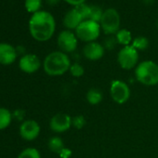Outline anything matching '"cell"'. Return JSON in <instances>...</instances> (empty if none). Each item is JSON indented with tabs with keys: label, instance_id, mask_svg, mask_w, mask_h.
<instances>
[{
	"label": "cell",
	"instance_id": "6da1fadb",
	"mask_svg": "<svg viewBox=\"0 0 158 158\" xmlns=\"http://www.w3.org/2000/svg\"><path fill=\"white\" fill-rule=\"evenodd\" d=\"M56 23L54 17L48 11L39 10L34 13L29 21L30 34L37 41L45 42L54 35Z\"/></svg>",
	"mask_w": 158,
	"mask_h": 158
},
{
	"label": "cell",
	"instance_id": "7a4b0ae2",
	"mask_svg": "<svg viewBox=\"0 0 158 158\" xmlns=\"http://www.w3.org/2000/svg\"><path fill=\"white\" fill-rule=\"evenodd\" d=\"M71 65V60L68 55L62 51H54L49 53L43 62L44 71L50 76L64 74L70 70Z\"/></svg>",
	"mask_w": 158,
	"mask_h": 158
},
{
	"label": "cell",
	"instance_id": "3957f363",
	"mask_svg": "<svg viewBox=\"0 0 158 158\" xmlns=\"http://www.w3.org/2000/svg\"><path fill=\"white\" fill-rule=\"evenodd\" d=\"M137 80L147 87L158 84V64L152 60H144L137 65L135 69Z\"/></svg>",
	"mask_w": 158,
	"mask_h": 158
},
{
	"label": "cell",
	"instance_id": "277c9868",
	"mask_svg": "<svg viewBox=\"0 0 158 158\" xmlns=\"http://www.w3.org/2000/svg\"><path fill=\"white\" fill-rule=\"evenodd\" d=\"M101 29L102 28L99 23L87 20L75 29V35L81 41L87 43L94 42L100 36Z\"/></svg>",
	"mask_w": 158,
	"mask_h": 158
},
{
	"label": "cell",
	"instance_id": "5b68a950",
	"mask_svg": "<svg viewBox=\"0 0 158 158\" xmlns=\"http://www.w3.org/2000/svg\"><path fill=\"white\" fill-rule=\"evenodd\" d=\"M120 15L114 9H108L103 11V15L100 22L101 28L105 35L116 34L120 29Z\"/></svg>",
	"mask_w": 158,
	"mask_h": 158
},
{
	"label": "cell",
	"instance_id": "8992f818",
	"mask_svg": "<svg viewBox=\"0 0 158 158\" xmlns=\"http://www.w3.org/2000/svg\"><path fill=\"white\" fill-rule=\"evenodd\" d=\"M117 61L123 69L131 70L139 61V52L132 46H126L118 52Z\"/></svg>",
	"mask_w": 158,
	"mask_h": 158
},
{
	"label": "cell",
	"instance_id": "52a82bcc",
	"mask_svg": "<svg viewBox=\"0 0 158 158\" xmlns=\"http://www.w3.org/2000/svg\"><path fill=\"white\" fill-rule=\"evenodd\" d=\"M110 94L114 102L118 104H124L130 98V89L126 82L116 79L111 83Z\"/></svg>",
	"mask_w": 158,
	"mask_h": 158
},
{
	"label": "cell",
	"instance_id": "ba28073f",
	"mask_svg": "<svg viewBox=\"0 0 158 158\" xmlns=\"http://www.w3.org/2000/svg\"><path fill=\"white\" fill-rule=\"evenodd\" d=\"M57 43L60 51L70 53L74 51L77 48V37L70 30H65L59 34Z\"/></svg>",
	"mask_w": 158,
	"mask_h": 158
},
{
	"label": "cell",
	"instance_id": "9c48e42d",
	"mask_svg": "<svg viewBox=\"0 0 158 158\" xmlns=\"http://www.w3.org/2000/svg\"><path fill=\"white\" fill-rule=\"evenodd\" d=\"M50 129L56 133L67 131L72 127V117L64 113H58L49 121Z\"/></svg>",
	"mask_w": 158,
	"mask_h": 158
},
{
	"label": "cell",
	"instance_id": "30bf717a",
	"mask_svg": "<svg viewBox=\"0 0 158 158\" xmlns=\"http://www.w3.org/2000/svg\"><path fill=\"white\" fill-rule=\"evenodd\" d=\"M40 133L39 124L32 119L25 120L22 123L20 127V135L25 140L35 139Z\"/></svg>",
	"mask_w": 158,
	"mask_h": 158
},
{
	"label": "cell",
	"instance_id": "8fae6325",
	"mask_svg": "<svg viewBox=\"0 0 158 158\" xmlns=\"http://www.w3.org/2000/svg\"><path fill=\"white\" fill-rule=\"evenodd\" d=\"M41 66V61L39 58L35 54H25L19 61L20 69L26 73H33L39 70Z\"/></svg>",
	"mask_w": 158,
	"mask_h": 158
},
{
	"label": "cell",
	"instance_id": "7c38bea8",
	"mask_svg": "<svg viewBox=\"0 0 158 158\" xmlns=\"http://www.w3.org/2000/svg\"><path fill=\"white\" fill-rule=\"evenodd\" d=\"M104 47L95 41L87 43V45L83 48V54L85 58L89 60H98L102 59L104 55Z\"/></svg>",
	"mask_w": 158,
	"mask_h": 158
},
{
	"label": "cell",
	"instance_id": "4fadbf2b",
	"mask_svg": "<svg viewBox=\"0 0 158 158\" xmlns=\"http://www.w3.org/2000/svg\"><path fill=\"white\" fill-rule=\"evenodd\" d=\"M17 49L10 44L0 43V63L10 65L16 60Z\"/></svg>",
	"mask_w": 158,
	"mask_h": 158
},
{
	"label": "cell",
	"instance_id": "5bb4252c",
	"mask_svg": "<svg viewBox=\"0 0 158 158\" xmlns=\"http://www.w3.org/2000/svg\"><path fill=\"white\" fill-rule=\"evenodd\" d=\"M84 22L82 16L74 9L69 10L63 18V25L68 30H75Z\"/></svg>",
	"mask_w": 158,
	"mask_h": 158
},
{
	"label": "cell",
	"instance_id": "9a60e30c",
	"mask_svg": "<svg viewBox=\"0 0 158 158\" xmlns=\"http://www.w3.org/2000/svg\"><path fill=\"white\" fill-rule=\"evenodd\" d=\"M12 114L10 110L0 107V130L7 128L12 121Z\"/></svg>",
	"mask_w": 158,
	"mask_h": 158
},
{
	"label": "cell",
	"instance_id": "2e32d148",
	"mask_svg": "<svg viewBox=\"0 0 158 158\" xmlns=\"http://www.w3.org/2000/svg\"><path fill=\"white\" fill-rule=\"evenodd\" d=\"M115 38L117 40V43L120 45H123L124 47L129 46V44L132 42L131 33L127 29H120L115 34Z\"/></svg>",
	"mask_w": 158,
	"mask_h": 158
},
{
	"label": "cell",
	"instance_id": "e0dca14e",
	"mask_svg": "<svg viewBox=\"0 0 158 158\" xmlns=\"http://www.w3.org/2000/svg\"><path fill=\"white\" fill-rule=\"evenodd\" d=\"M87 101L91 105H97L102 101V93L98 89H90L86 95Z\"/></svg>",
	"mask_w": 158,
	"mask_h": 158
},
{
	"label": "cell",
	"instance_id": "ac0fdd59",
	"mask_svg": "<svg viewBox=\"0 0 158 158\" xmlns=\"http://www.w3.org/2000/svg\"><path fill=\"white\" fill-rule=\"evenodd\" d=\"M48 148L51 152H56V153H60L65 148H64V143L63 140L60 137H52L48 140Z\"/></svg>",
	"mask_w": 158,
	"mask_h": 158
},
{
	"label": "cell",
	"instance_id": "d6986e66",
	"mask_svg": "<svg viewBox=\"0 0 158 158\" xmlns=\"http://www.w3.org/2000/svg\"><path fill=\"white\" fill-rule=\"evenodd\" d=\"M42 4V0H25L24 6L28 12L30 13H35L39 11Z\"/></svg>",
	"mask_w": 158,
	"mask_h": 158
},
{
	"label": "cell",
	"instance_id": "ffe728a7",
	"mask_svg": "<svg viewBox=\"0 0 158 158\" xmlns=\"http://www.w3.org/2000/svg\"><path fill=\"white\" fill-rule=\"evenodd\" d=\"M137 50H145L149 47V40L144 36H138L132 40V45Z\"/></svg>",
	"mask_w": 158,
	"mask_h": 158
},
{
	"label": "cell",
	"instance_id": "44dd1931",
	"mask_svg": "<svg viewBox=\"0 0 158 158\" xmlns=\"http://www.w3.org/2000/svg\"><path fill=\"white\" fill-rule=\"evenodd\" d=\"M102 15H103V10L99 6H96V5L90 6V15H89V20H90L92 22L100 23Z\"/></svg>",
	"mask_w": 158,
	"mask_h": 158
},
{
	"label": "cell",
	"instance_id": "7402d4cb",
	"mask_svg": "<svg viewBox=\"0 0 158 158\" xmlns=\"http://www.w3.org/2000/svg\"><path fill=\"white\" fill-rule=\"evenodd\" d=\"M18 158H41L40 152L35 148H26L18 156Z\"/></svg>",
	"mask_w": 158,
	"mask_h": 158
},
{
	"label": "cell",
	"instance_id": "603a6c76",
	"mask_svg": "<svg viewBox=\"0 0 158 158\" xmlns=\"http://www.w3.org/2000/svg\"><path fill=\"white\" fill-rule=\"evenodd\" d=\"M75 10L82 16L84 21H87L89 19V15H90V6L89 5L83 3L81 5L75 7Z\"/></svg>",
	"mask_w": 158,
	"mask_h": 158
},
{
	"label": "cell",
	"instance_id": "cb8c5ba5",
	"mask_svg": "<svg viewBox=\"0 0 158 158\" xmlns=\"http://www.w3.org/2000/svg\"><path fill=\"white\" fill-rule=\"evenodd\" d=\"M69 71H70L71 74L73 77H81L84 74V73H85L84 67L81 64H79V63H73V64H72Z\"/></svg>",
	"mask_w": 158,
	"mask_h": 158
},
{
	"label": "cell",
	"instance_id": "d4e9b609",
	"mask_svg": "<svg viewBox=\"0 0 158 158\" xmlns=\"http://www.w3.org/2000/svg\"><path fill=\"white\" fill-rule=\"evenodd\" d=\"M86 125V119L83 115H77L72 118V126L76 129H81Z\"/></svg>",
	"mask_w": 158,
	"mask_h": 158
},
{
	"label": "cell",
	"instance_id": "484cf974",
	"mask_svg": "<svg viewBox=\"0 0 158 158\" xmlns=\"http://www.w3.org/2000/svg\"><path fill=\"white\" fill-rule=\"evenodd\" d=\"M116 44H117L116 38L111 36V37H108V38H106V39L104 40V45H103V47H104V48H107V49H113V48L115 47Z\"/></svg>",
	"mask_w": 158,
	"mask_h": 158
},
{
	"label": "cell",
	"instance_id": "4316f807",
	"mask_svg": "<svg viewBox=\"0 0 158 158\" xmlns=\"http://www.w3.org/2000/svg\"><path fill=\"white\" fill-rule=\"evenodd\" d=\"M65 2H67L68 4L72 5V6H74V7H77L79 5H81L83 3H85L86 0H64Z\"/></svg>",
	"mask_w": 158,
	"mask_h": 158
},
{
	"label": "cell",
	"instance_id": "83f0119b",
	"mask_svg": "<svg viewBox=\"0 0 158 158\" xmlns=\"http://www.w3.org/2000/svg\"><path fill=\"white\" fill-rule=\"evenodd\" d=\"M70 154H71V152H70L69 150L67 151V149H64V150L60 153V155L61 157H63V158H69Z\"/></svg>",
	"mask_w": 158,
	"mask_h": 158
},
{
	"label": "cell",
	"instance_id": "f1b7e54d",
	"mask_svg": "<svg viewBox=\"0 0 158 158\" xmlns=\"http://www.w3.org/2000/svg\"><path fill=\"white\" fill-rule=\"evenodd\" d=\"M46 2L49 6H56L60 2V0H46Z\"/></svg>",
	"mask_w": 158,
	"mask_h": 158
},
{
	"label": "cell",
	"instance_id": "f546056e",
	"mask_svg": "<svg viewBox=\"0 0 158 158\" xmlns=\"http://www.w3.org/2000/svg\"><path fill=\"white\" fill-rule=\"evenodd\" d=\"M141 1H142V3H144L145 5H152V4H153L154 0H141Z\"/></svg>",
	"mask_w": 158,
	"mask_h": 158
},
{
	"label": "cell",
	"instance_id": "4dcf8cb0",
	"mask_svg": "<svg viewBox=\"0 0 158 158\" xmlns=\"http://www.w3.org/2000/svg\"><path fill=\"white\" fill-rule=\"evenodd\" d=\"M156 26H157V28H158V20L156 21Z\"/></svg>",
	"mask_w": 158,
	"mask_h": 158
}]
</instances>
